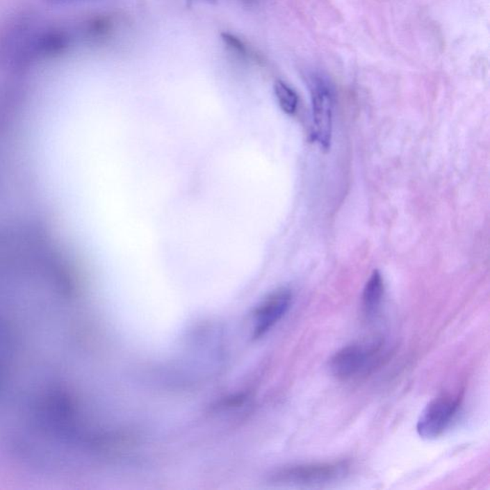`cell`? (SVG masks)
<instances>
[{"mask_svg": "<svg viewBox=\"0 0 490 490\" xmlns=\"http://www.w3.org/2000/svg\"><path fill=\"white\" fill-rule=\"evenodd\" d=\"M384 347L385 340L382 335H373L347 345L331 358L329 370L340 380L369 374L379 364Z\"/></svg>", "mask_w": 490, "mask_h": 490, "instance_id": "cell-1", "label": "cell"}, {"mask_svg": "<svg viewBox=\"0 0 490 490\" xmlns=\"http://www.w3.org/2000/svg\"><path fill=\"white\" fill-rule=\"evenodd\" d=\"M349 472L346 462H325L284 467L272 475L276 484L317 487L339 481Z\"/></svg>", "mask_w": 490, "mask_h": 490, "instance_id": "cell-2", "label": "cell"}, {"mask_svg": "<svg viewBox=\"0 0 490 490\" xmlns=\"http://www.w3.org/2000/svg\"><path fill=\"white\" fill-rule=\"evenodd\" d=\"M463 398V393H443L431 400L416 423L418 435L426 440H435L443 435L455 420Z\"/></svg>", "mask_w": 490, "mask_h": 490, "instance_id": "cell-3", "label": "cell"}, {"mask_svg": "<svg viewBox=\"0 0 490 490\" xmlns=\"http://www.w3.org/2000/svg\"><path fill=\"white\" fill-rule=\"evenodd\" d=\"M313 134L321 148L331 146L334 123V93L323 78L313 77L311 81Z\"/></svg>", "mask_w": 490, "mask_h": 490, "instance_id": "cell-4", "label": "cell"}, {"mask_svg": "<svg viewBox=\"0 0 490 490\" xmlns=\"http://www.w3.org/2000/svg\"><path fill=\"white\" fill-rule=\"evenodd\" d=\"M291 302L292 294L288 289H279L266 297L253 313L254 338H261L268 334L286 316L291 308Z\"/></svg>", "mask_w": 490, "mask_h": 490, "instance_id": "cell-5", "label": "cell"}, {"mask_svg": "<svg viewBox=\"0 0 490 490\" xmlns=\"http://www.w3.org/2000/svg\"><path fill=\"white\" fill-rule=\"evenodd\" d=\"M384 281L379 271L375 270L365 284L362 295V306L365 316L374 318L382 308L384 296Z\"/></svg>", "mask_w": 490, "mask_h": 490, "instance_id": "cell-6", "label": "cell"}, {"mask_svg": "<svg viewBox=\"0 0 490 490\" xmlns=\"http://www.w3.org/2000/svg\"><path fill=\"white\" fill-rule=\"evenodd\" d=\"M277 101L281 111L286 114H293L298 108V95L291 86L286 85L283 81H277L274 85Z\"/></svg>", "mask_w": 490, "mask_h": 490, "instance_id": "cell-7", "label": "cell"}, {"mask_svg": "<svg viewBox=\"0 0 490 490\" xmlns=\"http://www.w3.org/2000/svg\"><path fill=\"white\" fill-rule=\"evenodd\" d=\"M222 40L225 45H227V47L238 58H243V60H248V58L250 60L253 57L247 45H245L243 40L238 39L236 35L224 33L222 34Z\"/></svg>", "mask_w": 490, "mask_h": 490, "instance_id": "cell-8", "label": "cell"}, {"mask_svg": "<svg viewBox=\"0 0 490 490\" xmlns=\"http://www.w3.org/2000/svg\"><path fill=\"white\" fill-rule=\"evenodd\" d=\"M243 1L246 2L247 4H255L257 3L259 0H243Z\"/></svg>", "mask_w": 490, "mask_h": 490, "instance_id": "cell-9", "label": "cell"}, {"mask_svg": "<svg viewBox=\"0 0 490 490\" xmlns=\"http://www.w3.org/2000/svg\"><path fill=\"white\" fill-rule=\"evenodd\" d=\"M203 1L210 2V3H211V2H214L215 0H203Z\"/></svg>", "mask_w": 490, "mask_h": 490, "instance_id": "cell-10", "label": "cell"}]
</instances>
